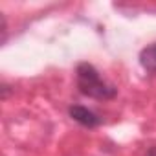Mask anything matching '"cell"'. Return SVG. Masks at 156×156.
Instances as JSON below:
<instances>
[{
  "instance_id": "obj_1",
  "label": "cell",
  "mask_w": 156,
  "mask_h": 156,
  "mask_svg": "<svg viewBox=\"0 0 156 156\" xmlns=\"http://www.w3.org/2000/svg\"><path fill=\"white\" fill-rule=\"evenodd\" d=\"M75 83L79 92L87 98L98 99V101H110L118 96V88L105 81L98 68L90 62H79L75 68Z\"/></svg>"
},
{
  "instance_id": "obj_4",
  "label": "cell",
  "mask_w": 156,
  "mask_h": 156,
  "mask_svg": "<svg viewBox=\"0 0 156 156\" xmlns=\"http://www.w3.org/2000/svg\"><path fill=\"white\" fill-rule=\"evenodd\" d=\"M145 156H156V147H151L149 151H147V154Z\"/></svg>"
},
{
  "instance_id": "obj_3",
  "label": "cell",
  "mask_w": 156,
  "mask_h": 156,
  "mask_svg": "<svg viewBox=\"0 0 156 156\" xmlns=\"http://www.w3.org/2000/svg\"><path fill=\"white\" fill-rule=\"evenodd\" d=\"M138 59H140V64H141V68L145 72L156 75V42L151 44V46H147V48H143L140 51Z\"/></svg>"
},
{
  "instance_id": "obj_2",
  "label": "cell",
  "mask_w": 156,
  "mask_h": 156,
  "mask_svg": "<svg viewBox=\"0 0 156 156\" xmlns=\"http://www.w3.org/2000/svg\"><path fill=\"white\" fill-rule=\"evenodd\" d=\"M68 114L75 123H79V125H83L87 129H96V127L101 125V118L94 110H90V108H87L83 105H72L68 108Z\"/></svg>"
}]
</instances>
